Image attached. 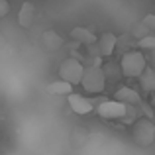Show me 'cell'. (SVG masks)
Wrapping results in <instances>:
<instances>
[{
	"label": "cell",
	"instance_id": "obj_14",
	"mask_svg": "<svg viewBox=\"0 0 155 155\" xmlns=\"http://www.w3.org/2000/svg\"><path fill=\"white\" fill-rule=\"evenodd\" d=\"M136 45L140 47V49H151V51H155V35L151 34V35H145V38L137 39Z\"/></svg>",
	"mask_w": 155,
	"mask_h": 155
},
{
	"label": "cell",
	"instance_id": "obj_11",
	"mask_svg": "<svg viewBox=\"0 0 155 155\" xmlns=\"http://www.w3.org/2000/svg\"><path fill=\"white\" fill-rule=\"evenodd\" d=\"M41 41H43V47H45L47 51H59L61 47H63V38H61L57 31H53V30L43 34Z\"/></svg>",
	"mask_w": 155,
	"mask_h": 155
},
{
	"label": "cell",
	"instance_id": "obj_1",
	"mask_svg": "<svg viewBox=\"0 0 155 155\" xmlns=\"http://www.w3.org/2000/svg\"><path fill=\"white\" fill-rule=\"evenodd\" d=\"M147 69V61H145L143 53L140 49H132L126 51L120 59V71L124 77H130V79H140L143 75V71Z\"/></svg>",
	"mask_w": 155,
	"mask_h": 155
},
{
	"label": "cell",
	"instance_id": "obj_7",
	"mask_svg": "<svg viewBox=\"0 0 155 155\" xmlns=\"http://www.w3.org/2000/svg\"><path fill=\"white\" fill-rule=\"evenodd\" d=\"M96 47H98V51H100L102 57H112V53L118 49V35L112 34V31H104L98 38Z\"/></svg>",
	"mask_w": 155,
	"mask_h": 155
},
{
	"label": "cell",
	"instance_id": "obj_16",
	"mask_svg": "<svg viewBox=\"0 0 155 155\" xmlns=\"http://www.w3.org/2000/svg\"><path fill=\"white\" fill-rule=\"evenodd\" d=\"M10 14V2L8 0H0V18H6Z\"/></svg>",
	"mask_w": 155,
	"mask_h": 155
},
{
	"label": "cell",
	"instance_id": "obj_13",
	"mask_svg": "<svg viewBox=\"0 0 155 155\" xmlns=\"http://www.w3.org/2000/svg\"><path fill=\"white\" fill-rule=\"evenodd\" d=\"M140 84L145 92H155V69L147 67L143 71V75L140 77Z\"/></svg>",
	"mask_w": 155,
	"mask_h": 155
},
{
	"label": "cell",
	"instance_id": "obj_12",
	"mask_svg": "<svg viewBox=\"0 0 155 155\" xmlns=\"http://www.w3.org/2000/svg\"><path fill=\"white\" fill-rule=\"evenodd\" d=\"M47 92L53 96H69L73 94V84L65 83V81H53V83L47 84Z\"/></svg>",
	"mask_w": 155,
	"mask_h": 155
},
{
	"label": "cell",
	"instance_id": "obj_3",
	"mask_svg": "<svg viewBox=\"0 0 155 155\" xmlns=\"http://www.w3.org/2000/svg\"><path fill=\"white\" fill-rule=\"evenodd\" d=\"M106 71L100 65H91V67H87V71H84V77H83V88L87 92H91V94H98V92H102L106 88Z\"/></svg>",
	"mask_w": 155,
	"mask_h": 155
},
{
	"label": "cell",
	"instance_id": "obj_4",
	"mask_svg": "<svg viewBox=\"0 0 155 155\" xmlns=\"http://www.w3.org/2000/svg\"><path fill=\"white\" fill-rule=\"evenodd\" d=\"M134 140L137 145L141 147H147L155 141V126L151 122V118H141L136 122L134 126Z\"/></svg>",
	"mask_w": 155,
	"mask_h": 155
},
{
	"label": "cell",
	"instance_id": "obj_15",
	"mask_svg": "<svg viewBox=\"0 0 155 155\" xmlns=\"http://www.w3.org/2000/svg\"><path fill=\"white\" fill-rule=\"evenodd\" d=\"M141 24H143V26L149 30V34H155V14H147V16H143Z\"/></svg>",
	"mask_w": 155,
	"mask_h": 155
},
{
	"label": "cell",
	"instance_id": "obj_6",
	"mask_svg": "<svg viewBox=\"0 0 155 155\" xmlns=\"http://www.w3.org/2000/svg\"><path fill=\"white\" fill-rule=\"evenodd\" d=\"M67 100H69L71 110H73L75 114H79V116H87V114H91L92 108H94L92 100L84 98V96H81V94H75V92H73V94H69Z\"/></svg>",
	"mask_w": 155,
	"mask_h": 155
},
{
	"label": "cell",
	"instance_id": "obj_5",
	"mask_svg": "<svg viewBox=\"0 0 155 155\" xmlns=\"http://www.w3.org/2000/svg\"><path fill=\"white\" fill-rule=\"evenodd\" d=\"M96 112H98V116H102L104 120H122V118H126L132 110H130V106L118 102V100H104V102L96 108Z\"/></svg>",
	"mask_w": 155,
	"mask_h": 155
},
{
	"label": "cell",
	"instance_id": "obj_10",
	"mask_svg": "<svg viewBox=\"0 0 155 155\" xmlns=\"http://www.w3.org/2000/svg\"><path fill=\"white\" fill-rule=\"evenodd\" d=\"M34 20H35V6L31 2H24L18 12V24L28 30L34 26Z\"/></svg>",
	"mask_w": 155,
	"mask_h": 155
},
{
	"label": "cell",
	"instance_id": "obj_9",
	"mask_svg": "<svg viewBox=\"0 0 155 155\" xmlns=\"http://www.w3.org/2000/svg\"><path fill=\"white\" fill-rule=\"evenodd\" d=\"M71 38L75 39L77 43H81V45H88V47H92V45L98 43L96 34H92L88 28H81V26H77V28L71 30Z\"/></svg>",
	"mask_w": 155,
	"mask_h": 155
},
{
	"label": "cell",
	"instance_id": "obj_8",
	"mask_svg": "<svg viewBox=\"0 0 155 155\" xmlns=\"http://www.w3.org/2000/svg\"><path fill=\"white\" fill-rule=\"evenodd\" d=\"M114 100H118V102L126 104V106H136V104H141V96L137 91H134V88L130 87H122L118 88L116 92H114Z\"/></svg>",
	"mask_w": 155,
	"mask_h": 155
},
{
	"label": "cell",
	"instance_id": "obj_2",
	"mask_svg": "<svg viewBox=\"0 0 155 155\" xmlns=\"http://www.w3.org/2000/svg\"><path fill=\"white\" fill-rule=\"evenodd\" d=\"M84 71H87V67H84L79 59H75V57H67V59H63L61 65H59V79L75 87V84L83 83Z\"/></svg>",
	"mask_w": 155,
	"mask_h": 155
}]
</instances>
